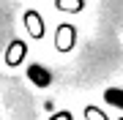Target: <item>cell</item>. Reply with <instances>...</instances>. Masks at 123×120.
Returning a JSON list of instances; mask_svg holds the SVG:
<instances>
[{"mask_svg":"<svg viewBox=\"0 0 123 120\" xmlns=\"http://www.w3.org/2000/svg\"><path fill=\"white\" fill-rule=\"evenodd\" d=\"M77 44V27L74 25H60L57 27V33H55V46L60 49V52H71Z\"/></svg>","mask_w":123,"mask_h":120,"instance_id":"6da1fadb","label":"cell"},{"mask_svg":"<svg viewBox=\"0 0 123 120\" xmlns=\"http://www.w3.org/2000/svg\"><path fill=\"white\" fill-rule=\"evenodd\" d=\"M27 79H30L36 87H49V85H52V74H49L41 63H30V66H27Z\"/></svg>","mask_w":123,"mask_h":120,"instance_id":"7a4b0ae2","label":"cell"},{"mask_svg":"<svg viewBox=\"0 0 123 120\" xmlns=\"http://www.w3.org/2000/svg\"><path fill=\"white\" fill-rule=\"evenodd\" d=\"M25 25H27V33H30L33 38H41V36H44V19H41V14L25 11Z\"/></svg>","mask_w":123,"mask_h":120,"instance_id":"3957f363","label":"cell"},{"mask_svg":"<svg viewBox=\"0 0 123 120\" xmlns=\"http://www.w3.org/2000/svg\"><path fill=\"white\" fill-rule=\"evenodd\" d=\"M25 44L22 41H11V46H8V52H6V63L8 66H17V63H22V57H25Z\"/></svg>","mask_w":123,"mask_h":120,"instance_id":"277c9868","label":"cell"},{"mask_svg":"<svg viewBox=\"0 0 123 120\" xmlns=\"http://www.w3.org/2000/svg\"><path fill=\"white\" fill-rule=\"evenodd\" d=\"M104 101L110 104V107L123 112V87H107L104 90Z\"/></svg>","mask_w":123,"mask_h":120,"instance_id":"5b68a950","label":"cell"},{"mask_svg":"<svg viewBox=\"0 0 123 120\" xmlns=\"http://www.w3.org/2000/svg\"><path fill=\"white\" fill-rule=\"evenodd\" d=\"M55 6H57L60 11H71V14H77V11H82V8H85L82 0H55Z\"/></svg>","mask_w":123,"mask_h":120,"instance_id":"8992f818","label":"cell"},{"mask_svg":"<svg viewBox=\"0 0 123 120\" xmlns=\"http://www.w3.org/2000/svg\"><path fill=\"white\" fill-rule=\"evenodd\" d=\"M85 117H88V120H107V115L98 107H85Z\"/></svg>","mask_w":123,"mask_h":120,"instance_id":"52a82bcc","label":"cell"},{"mask_svg":"<svg viewBox=\"0 0 123 120\" xmlns=\"http://www.w3.org/2000/svg\"><path fill=\"white\" fill-rule=\"evenodd\" d=\"M49 120H71V112H57V115H52Z\"/></svg>","mask_w":123,"mask_h":120,"instance_id":"ba28073f","label":"cell"},{"mask_svg":"<svg viewBox=\"0 0 123 120\" xmlns=\"http://www.w3.org/2000/svg\"><path fill=\"white\" fill-rule=\"evenodd\" d=\"M120 120H123V117H120Z\"/></svg>","mask_w":123,"mask_h":120,"instance_id":"9c48e42d","label":"cell"}]
</instances>
